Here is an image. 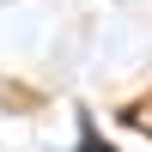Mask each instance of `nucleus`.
<instances>
[{"instance_id":"nucleus-2","label":"nucleus","mask_w":152,"mask_h":152,"mask_svg":"<svg viewBox=\"0 0 152 152\" xmlns=\"http://www.w3.org/2000/svg\"><path fill=\"white\" fill-rule=\"evenodd\" d=\"M85 152H110V146H104V140H97V134H91V128H85Z\"/></svg>"},{"instance_id":"nucleus-1","label":"nucleus","mask_w":152,"mask_h":152,"mask_svg":"<svg viewBox=\"0 0 152 152\" xmlns=\"http://www.w3.org/2000/svg\"><path fill=\"white\" fill-rule=\"evenodd\" d=\"M128 128H140V134H152V97H140V104H128Z\"/></svg>"}]
</instances>
